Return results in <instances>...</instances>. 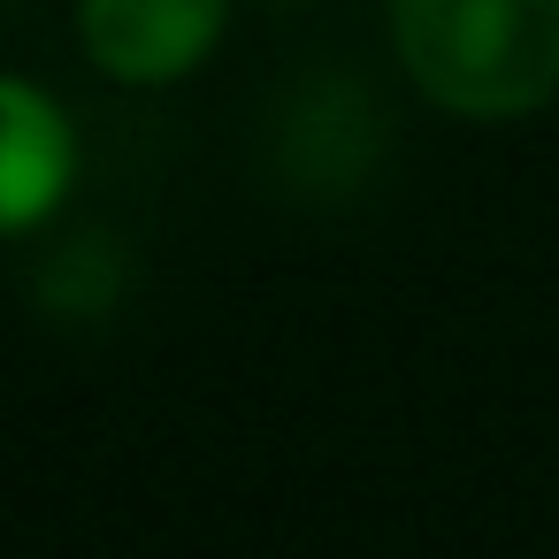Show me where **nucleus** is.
Segmentation results:
<instances>
[{
	"label": "nucleus",
	"mask_w": 559,
	"mask_h": 559,
	"mask_svg": "<svg viewBox=\"0 0 559 559\" xmlns=\"http://www.w3.org/2000/svg\"><path fill=\"white\" fill-rule=\"evenodd\" d=\"M391 47L444 116L513 123L559 93V0H391Z\"/></svg>",
	"instance_id": "1"
},
{
	"label": "nucleus",
	"mask_w": 559,
	"mask_h": 559,
	"mask_svg": "<svg viewBox=\"0 0 559 559\" xmlns=\"http://www.w3.org/2000/svg\"><path fill=\"white\" fill-rule=\"evenodd\" d=\"M230 24V0H78V47L116 85H177L192 78Z\"/></svg>",
	"instance_id": "2"
},
{
	"label": "nucleus",
	"mask_w": 559,
	"mask_h": 559,
	"mask_svg": "<svg viewBox=\"0 0 559 559\" xmlns=\"http://www.w3.org/2000/svg\"><path fill=\"white\" fill-rule=\"evenodd\" d=\"M78 185V131L70 108L0 70V238H24L39 223H55V207Z\"/></svg>",
	"instance_id": "3"
}]
</instances>
